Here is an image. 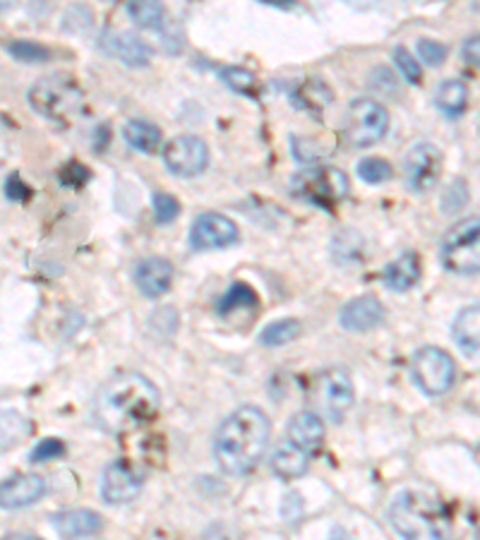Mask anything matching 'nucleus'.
<instances>
[{"label": "nucleus", "instance_id": "f257e3e1", "mask_svg": "<svg viewBox=\"0 0 480 540\" xmlns=\"http://www.w3.org/2000/svg\"><path fill=\"white\" fill-rule=\"evenodd\" d=\"M161 406L152 380L137 372H123L108 380L94 399V423L108 435H128L149 423Z\"/></svg>", "mask_w": 480, "mask_h": 540}, {"label": "nucleus", "instance_id": "f03ea898", "mask_svg": "<svg viewBox=\"0 0 480 540\" xmlns=\"http://www.w3.org/2000/svg\"><path fill=\"white\" fill-rule=\"evenodd\" d=\"M272 423L267 413L255 406H240L233 411L214 437V459L228 476H245L260 464L267 452Z\"/></svg>", "mask_w": 480, "mask_h": 540}, {"label": "nucleus", "instance_id": "7ed1b4c3", "mask_svg": "<svg viewBox=\"0 0 480 540\" xmlns=\"http://www.w3.org/2000/svg\"><path fill=\"white\" fill-rule=\"evenodd\" d=\"M389 524L404 538H447L452 516L435 497L408 490L389 504Z\"/></svg>", "mask_w": 480, "mask_h": 540}, {"label": "nucleus", "instance_id": "20e7f679", "mask_svg": "<svg viewBox=\"0 0 480 540\" xmlns=\"http://www.w3.org/2000/svg\"><path fill=\"white\" fill-rule=\"evenodd\" d=\"M27 99L41 118L58 125L72 123L84 106L82 87L68 75L41 77L32 84Z\"/></svg>", "mask_w": 480, "mask_h": 540}, {"label": "nucleus", "instance_id": "39448f33", "mask_svg": "<svg viewBox=\"0 0 480 540\" xmlns=\"http://www.w3.org/2000/svg\"><path fill=\"white\" fill-rule=\"evenodd\" d=\"M291 188L300 200L332 212L336 204L346 200L351 185H348L346 173L339 168H310L293 176Z\"/></svg>", "mask_w": 480, "mask_h": 540}, {"label": "nucleus", "instance_id": "423d86ee", "mask_svg": "<svg viewBox=\"0 0 480 540\" xmlns=\"http://www.w3.org/2000/svg\"><path fill=\"white\" fill-rule=\"evenodd\" d=\"M442 262L454 274L480 272V219L454 224L442 240Z\"/></svg>", "mask_w": 480, "mask_h": 540}, {"label": "nucleus", "instance_id": "0eeeda50", "mask_svg": "<svg viewBox=\"0 0 480 540\" xmlns=\"http://www.w3.org/2000/svg\"><path fill=\"white\" fill-rule=\"evenodd\" d=\"M310 401L320 416L339 423L353 404V382L348 372L339 368L320 372L310 384Z\"/></svg>", "mask_w": 480, "mask_h": 540}, {"label": "nucleus", "instance_id": "6e6552de", "mask_svg": "<svg viewBox=\"0 0 480 540\" xmlns=\"http://www.w3.org/2000/svg\"><path fill=\"white\" fill-rule=\"evenodd\" d=\"M389 130V113L375 99H358L348 106L344 135L353 147H372Z\"/></svg>", "mask_w": 480, "mask_h": 540}, {"label": "nucleus", "instance_id": "1a4fd4ad", "mask_svg": "<svg viewBox=\"0 0 480 540\" xmlns=\"http://www.w3.org/2000/svg\"><path fill=\"white\" fill-rule=\"evenodd\" d=\"M413 380L428 396L449 392L454 384V360L437 346H425L413 356Z\"/></svg>", "mask_w": 480, "mask_h": 540}, {"label": "nucleus", "instance_id": "9d476101", "mask_svg": "<svg viewBox=\"0 0 480 540\" xmlns=\"http://www.w3.org/2000/svg\"><path fill=\"white\" fill-rule=\"evenodd\" d=\"M164 164L173 176L192 178L209 164V147L202 137L178 135L164 147Z\"/></svg>", "mask_w": 480, "mask_h": 540}, {"label": "nucleus", "instance_id": "9b49d317", "mask_svg": "<svg viewBox=\"0 0 480 540\" xmlns=\"http://www.w3.org/2000/svg\"><path fill=\"white\" fill-rule=\"evenodd\" d=\"M233 243H238V226L236 221L228 219L226 214L207 212L192 221L190 228L192 250H221Z\"/></svg>", "mask_w": 480, "mask_h": 540}, {"label": "nucleus", "instance_id": "f8f14e48", "mask_svg": "<svg viewBox=\"0 0 480 540\" xmlns=\"http://www.w3.org/2000/svg\"><path fill=\"white\" fill-rule=\"evenodd\" d=\"M406 183L413 192H428L442 173V152L430 142H420L406 154Z\"/></svg>", "mask_w": 480, "mask_h": 540}, {"label": "nucleus", "instance_id": "ddd939ff", "mask_svg": "<svg viewBox=\"0 0 480 540\" xmlns=\"http://www.w3.org/2000/svg\"><path fill=\"white\" fill-rule=\"evenodd\" d=\"M140 492L142 478L128 461H113L104 471V478H101V497H104V502L118 507V504H128L135 500Z\"/></svg>", "mask_w": 480, "mask_h": 540}, {"label": "nucleus", "instance_id": "4468645a", "mask_svg": "<svg viewBox=\"0 0 480 540\" xmlns=\"http://www.w3.org/2000/svg\"><path fill=\"white\" fill-rule=\"evenodd\" d=\"M384 322V308L375 296H358L341 308L339 324L346 332L365 334Z\"/></svg>", "mask_w": 480, "mask_h": 540}, {"label": "nucleus", "instance_id": "2eb2a0df", "mask_svg": "<svg viewBox=\"0 0 480 540\" xmlns=\"http://www.w3.org/2000/svg\"><path fill=\"white\" fill-rule=\"evenodd\" d=\"M46 492L44 478L34 473H20L0 480V509H24L39 502Z\"/></svg>", "mask_w": 480, "mask_h": 540}, {"label": "nucleus", "instance_id": "dca6fc26", "mask_svg": "<svg viewBox=\"0 0 480 540\" xmlns=\"http://www.w3.org/2000/svg\"><path fill=\"white\" fill-rule=\"evenodd\" d=\"M101 48H104L106 53H111L113 58H118L120 63L130 65V68H142V65H147L149 60H152V48L130 32L104 34Z\"/></svg>", "mask_w": 480, "mask_h": 540}, {"label": "nucleus", "instance_id": "f3484780", "mask_svg": "<svg viewBox=\"0 0 480 540\" xmlns=\"http://www.w3.org/2000/svg\"><path fill=\"white\" fill-rule=\"evenodd\" d=\"M135 284L147 298H159L173 284V264L164 257H149L137 264Z\"/></svg>", "mask_w": 480, "mask_h": 540}, {"label": "nucleus", "instance_id": "a211bd4d", "mask_svg": "<svg viewBox=\"0 0 480 540\" xmlns=\"http://www.w3.org/2000/svg\"><path fill=\"white\" fill-rule=\"evenodd\" d=\"M288 442L296 444L305 454H317L324 442V423L322 416L315 411H303L293 416L288 425Z\"/></svg>", "mask_w": 480, "mask_h": 540}, {"label": "nucleus", "instance_id": "6ab92c4d", "mask_svg": "<svg viewBox=\"0 0 480 540\" xmlns=\"http://www.w3.org/2000/svg\"><path fill=\"white\" fill-rule=\"evenodd\" d=\"M51 524L56 528L58 536L63 538H87L101 533L104 519H101V514L92 512V509H68V512L53 516Z\"/></svg>", "mask_w": 480, "mask_h": 540}, {"label": "nucleus", "instance_id": "aec40b11", "mask_svg": "<svg viewBox=\"0 0 480 540\" xmlns=\"http://www.w3.org/2000/svg\"><path fill=\"white\" fill-rule=\"evenodd\" d=\"M420 279V257L413 250L401 252L394 262L387 264L384 269V284L392 291L404 293L408 288H413Z\"/></svg>", "mask_w": 480, "mask_h": 540}, {"label": "nucleus", "instance_id": "412c9836", "mask_svg": "<svg viewBox=\"0 0 480 540\" xmlns=\"http://www.w3.org/2000/svg\"><path fill=\"white\" fill-rule=\"evenodd\" d=\"M34 425L27 416H22L20 411H5L0 408V452H8V449L20 447L22 442H27L32 437Z\"/></svg>", "mask_w": 480, "mask_h": 540}, {"label": "nucleus", "instance_id": "4be33fe9", "mask_svg": "<svg viewBox=\"0 0 480 540\" xmlns=\"http://www.w3.org/2000/svg\"><path fill=\"white\" fill-rule=\"evenodd\" d=\"M308 459H310V454H305L303 449H298L296 444H291L286 440L272 454V471L284 480L300 478L305 471H308V464H310Z\"/></svg>", "mask_w": 480, "mask_h": 540}, {"label": "nucleus", "instance_id": "5701e85b", "mask_svg": "<svg viewBox=\"0 0 480 540\" xmlns=\"http://www.w3.org/2000/svg\"><path fill=\"white\" fill-rule=\"evenodd\" d=\"M452 336L464 351H480V305H471L456 315Z\"/></svg>", "mask_w": 480, "mask_h": 540}, {"label": "nucleus", "instance_id": "b1692460", "mask_svg": "<svg viewBox=\"0 0 480 540\" xmlns=\"http://www.w3.org/2000/svg\"><path fill=\"white\" fill-rule=\"evenodd\" d=\"M123 137L132 149L144 154H152L161 147V130L147 120H128L123 125Z\"/></svg>", "mask_w": 480, "mask_h": 540}, {"label": "nucleus", "instance_id": "393cba45", "mask_svg": "<svg viewBox=\"0 0 480 540\" xmlns=\"http://www.w3.org/2000/svg\"><path fill=\"white\" fill-rule=\"evenodd\" d=\"M435 106L444 116L459 118L468 106V87L461 80H447L437 87Z\"/></svg>", "mask_w": 480, "mask_h": 540}, {"label": "nucleus", "instance_id": "a878e982", "mask_svg": "<svg viewBox=\"0 0 480 540\" xmlns=\"http://www.w3.org/2000/svg\"><path fill=\"white\" fill-rule=\"evenodd\" d=\"M128 15L142 29H161L166 22L161 0H128Z\"/></svg>", "mask_w": 480, "mask_h": 540}, {"label": "nucleus", "instance_id": "bb28decb", "mask_svg": "<svg viewBox=\"0 0 480 540\" xmlns=\"http://www.w3.org/2000/svg\"><path fill=\"white\" fill-rule=\"evenodd\" d=\"M260 296L248 284H233L219 300V315H231V312L243 308H257Z\"/></svg>", "mask_w": 480, "mask_h": 540}, {"label": "nucleus", "instance_id": "cd10ccee", "mask_svg": "<svg viewBox=\"0 0 480 540\" xmlns=\"http://www.w3.org/2000/svg\"><path fill=\"white\" fill-rule=\"evenodd\" d=\"M221 80H224L228 87L233 89V92L245 94L248 99H260V94H262L260 82H257V77L252 75L250 70H245V68H224V70H221Z\"/></svg>", "mask_w": 480, "mask_h": 540}, {"label": "nucleus", "instance_id": "c85d7f7f", "mask_svg": "<svg viewBox=\"0 0 480 540\" xmlns=\"http://www.w3.org/2000/svg\"><path fill=\"white\" fill-rule=\"evenodd\" d=\"M300 332V324L296 320H279L267 324V327L262 329L260 334V344L276 348V346H284L288 341H293Z\"/></svg>", "mask_w": 480, "mask_h": 540}, {"label": "nucleus", "instance_id": "c756f323", "mask_svg": "<svg viewBox=\"0 0 480 540\" xmlns=\"http://www.w3.org/2000/svg\"><path fill=\"white\" fill-rule=\"evenodd\" d=\"M358 176L360 180H365V183L380 185L394 176V168L389 161L380 159V156H368V159H363L358 164Z\"/></svg>", "mask_w": 480, "mask_h": 540}, {"label": "nucleus", "instance_id": "7c9ffc66", "mask_svg": "<svg viewBox=\"0 0 480 540\" xmlns=\"http://www.w3.org/2000/svg\"><path fill=\"white\" fill-rule=\"evenodd\" d=\"M8 51L20 60V63H46V60H51V51H48L46 46L34 44V41L17 39L8 46Z\"/></svg>", "mask_w": 480, "mask_h": 540}, {"label": "nucleus", "instance_id": "2f4dec72", "mask_svg": "<svg viewBox=\"0 0 480 540\" xmlns=\"http://www.w3.org/2000/svg\"><path fill=\"white\" fill-rule=\"evenodd\" d=\"M394 63H396V68H399L401 77H404L406 82L420 84V77H423V72H420L418 60L413 58V53L408 51V48H404V46L394 48Z\"/></svg>", "mask_w": 480, "mask_h": 540}, {"label": "nucleus", "instance_id": "473e14b6", "mask_svg": "<svg viewBox=\"0 0 480 540\" xmlns=\"http://www.w3.org/2000/svg\"><path fill=\"white\" fill-rule=\"evenodd\" d=\"M154 214L159 224H171L178 219L180 214V202L168 192H156L154 195Z\"/></svg>", "mask_w": 480, "mask_h": 540}, {"label": "nucleus", "instance_id": "72a5a7b5", "mask_svg": "<svg viewBox=\"0 0 480 540\" xmlns=\"http://www.w3.org/2000/svg\"><path fill=\"white\" fill-rule=\"evenodd\" d=\"M60 456H65V444L56 440V437H48V440H41L29 454V461L32 464H44V461H56Z\"/></svg>", "mask_w": 480, "mask_h": 540}, {"label": "nucleus", "instance_id": "f704fd0d", "mask_svg": "<svg viewBox=\"0 0 480 540\" xmlns=\"http://www.w3.org/2000/svg\"><path fill=\"white\" fill-rule=\"evenodd\" d=\"M418 58L423 60V63L432 65V68H440L444 63V58H447V46H442L440 41H432V39H420L418 41Z\"/></svg>", "mask_w": 480, "mask_h": 540}, {"label": "nucleus", "instance_id": "c9c22d12", "mask_svg": "<svg viewBox=\"0 0 480 540\" xmlns=\"http://www.w3.org/2000/svg\"><path fill=\"white\" fill-rule=\"evenodd\" d=\"M468 202V190L466 183L461 178H456L452 185H449L447 192H444L442 197V209L444 212H456V209H461Z\"/></svg>", "mask_w": 480, "mask_h": 540}, {"label": "nucleus", "instance_id": "e433bc0d", "mask_svg": "<svg viewBox=\"0 0 480 540\" xmlns=\"http://www.w3.org/2000/svg\"><path fill=\"white\" fill-rule=\"evenodd\" d=\"M370 87L375 89L377 94H387V96H392V94L399 92V82H396L394 72L387 70V68H377L375 72H372Z\"/></svg>", "mask_w": 480, "mask_h": 540}, {"label": "nucleus", "instance_id": "4c0bfd02", "mask_svg": "<svg viewBox=\"0 0 480 540\" xmlns=\"http://www.w3.org/2000/svg\"><path fill=\"white\" fill-rule=\"evenodd\" d=\"M5 192H8L10 200H17V202H24L32 197V190H29V185L22 183V178L17 176V173H12V176L8 178V183H5Z\"/></svg>", "mask_w": 480, "mask_h": 540}, {"label": "nucleus", "instance_id": "58836bf2", "mask_svg": "<svg viewBox=\"0 0 480 540\" xmlns=\"http://www.w3.org/2000/svg\"><path fill=\"white\" fill-rule=\"evenodd\" d=\"M75 24H80V32H89V29H92V10L89 8H82V17H75V12H72V8L65 12V24L63 27L65 29H75Z\"/></svg>", "mask_w": 480, "mask_h": 540}, {"label": "nucleus", "instance_id": "ea45409f", "mask_svg": "<svg viewBox=\"0 0 480 540\" xmlns=\"http://www.w3.org/2000/svg\"><path fill=\"white\" fill-rule=\"evenodd\" d=\"M461 51H464V58L468 60V63L480 65V36H473V39H468Z\"/></svg>", "mask_w": 480, "mask_h": 540}, {"label": "nucleus", "instance_id": "a19ab883", "mask_svg": "<svg viewBox=\"0 0 480 540\" xmlns=\"http://www.w3.org/2000/svg\"><path fill=\"white\" fill-rule=\"evenodd\" d=\"M53 5H56V0H32V8H34V10H39V12L51 10Z\"/></svg>", "mask_w": 480, "mask_h": 540}, {"label": "nucleus", "instance_id": "79ce46f5", "mask_svg": "<svg viewBox=\"0 0 480 540\" xmlns=\"http://www.w3.org/2000/svg\"><path fill=\"white\" fill-rule=\"evenodd\" d=\"M15 3H17V0H0V12L12 10V8H15Z\"/></svg>", "mask_w": 480, "mask_h": 540}, {"label": "nucleus", "instance_id": "37998d69", "mask_svg": "<svg viewBox=\"0 0 480 540\" xmlns=\"http://www.w3.org/2000/svg\"><path fill=\"white\" fill-rule=\"evenodd\" d=\"M108 3H111V0H108Z\"/></svg>", "mask_w": 480, "mask_h": 540}]
</instances>
